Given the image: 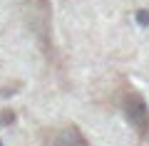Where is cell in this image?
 Returning a JSON list of instances; mask_svg holds the SVG:
<instances>
[{
	"instance_id": "cell-1",
	"label": "cell",
	"mask_w": 149,
	"mask_h": 146,
	"mask_svg": "<svg viewBox=\"0 0 149 146\" xmlns=\"http://www.w3.org/2000/svg\"><path fill=\"white\" fill-rule=\"evenodd\" d=\"M22 12H25L27 27L37 37V45L45 52V57L57 64V52H55V40H52V8H50V0H27L22 5Z\"/></svg>"
},
{
	"instance_id": "cell-3",
	"label": "cell",
	"mask_w": 149,
	"mask_h": 146,
	"mask_svg": "<svg viewBox=\"0 0 149 146\" xmlns=\"http://www.w3.org/2000/svg\"><path fill=\"white\" fill-rule=\"evenodd\" d=\"M42 144L45 146H90V141L77 124H67L62 129H45Z\"/></svg>"
},
{
	"instance_id": "cell-4",
	"label": "cell",
	"mask_w": 149,
	"mask_h": 146,
	"mask_svg": "<svg viewBox=\"0 0 149 146\" xmlns=\"http://www.w3.org/2000/svg\"><path fill=\"white\" fill-rule=\"evenodd\" d=\"M0 119H3V121H0V124H10V119H15V114H13L10 109H5V111H3V114H0Z\"/></svg>"
},
{
	"instance_id": "cell-2",
	"label": "cell",
	"mask_w": 149,
	"mask_h": 146,
	"mask_svg": "<svg viewBox=\"0 0 149 146\" xmlns=\"http://www.w3.org/2000/svg\"><path fill=\"white\" fill-rule=\"evenodd\" d=\"M119 107H122L127 121L134 126V131L142 139H147L149 136V107L144 102V97L139 94V89H134L132 84H122V89H119Z\"/></svg>"
}]
</instances>
